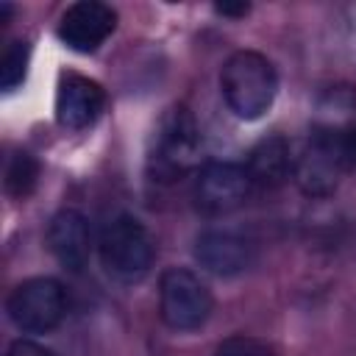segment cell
<instances>
[{"mask_svg": "<svg viewBox=\"0 0 356 356\" xmlns=\"http://www.w3.org/2000/svg\"><path fill=\"white\" fill-rule=\"evenodd\" d=\"M211 309L214 300L209 286L200 281V275L184 267L164 270L159 281V314L167 328L178 334L197 331L211 317Z\"/></svg>", "mask_w": 356, "mask_h": 356, "instance_id": "5", "label": "cell"}, {"mask_svg": "<svg viewBox=\"0 0 356 356\" xmlns=\"http://www.w3.org/2000/svg\"><path fill=\"white\" fill-rule=\"evenodd\" d=\"M39 164L31 153H14L6 164V192L11 197H28L36 186Z\"/></svg>", "mask_w": 356, "mask_h": 356, "instance_id": "14", "label": "cell"}, {"mask_svg": "<svg viewBox=\"0 0 356 356\" xmlns=\"http://www.w3.org/2000/svg\"><path fill=\"white\" fill-rule=\"evenodd\" d=\"M217 11H220V14H245L248 6H236V8H234V6H217Z\"/></svg>", "mask_w": 356, "mask_h": 356, "instance_id": "18", "label": "cell"}, {"mask_svg": "<svg viewBox=\"0 0 356 356\" xmlns=\"http://www.w3.org/2000/svg\"><path fill=\"white\" fill-rule=\"evenodd\" d=\"M256 242L239 228H206L195 239L197 264L220 278H231L245 273L253 264Z\"/></svg>", "mask_w": 356, "mask_h": 356, "instance_id": "8", "label": "cell"}, {"mask_svg": "<svg viewBox=\"0 0 356 356\" xmlns=\"http://www.w3.org/2000/svg\"><path fill=\"white\" fill-rule=\"evenodd\" d=\"M47 248L56 256V261L64 264L67 270H72V273L83 270L92 256L89 220L75 209L58 211L47 225Z\"/></svg>", "mask_w": 356, "mask_h": 356, "instance_id": "11", "label": "cell"}, {"mask_svg": "<svg viewBox=\"0 0 356 356\" xmlns=\"http://www.w3.org/2000/svg\"><path fill=\"white\" fill-rule=\"evenodd\" d=\"M6 312L22 334H47L67 317V292L56 278H28L11 289Z\"/></svg>", "mask_w": 356, "mask_h": 356, "instance_id": "6", "label": "cell"}, {"mask_svg": "<svg viewBox=\"0 0 356 356\" xmlns=\"http://www.w3.org/2000/svg\"><path fill=\"white\" fill-rule=\"evenodd\" d=\"M8 356H53V353L39 348V345H33V342H28V339H19V342H14L8 348Z\"/></svg>", "mask_w": 356, "mask_h": 356, "instance_id": "17", "label": "cell"}, {"mask_svg": "<svg viewBox=\"0 0 356 356\" xmlns=\"http://www.w3.org/2000/svg\"><path fill=\"white\" fill-rule=\"evenodd\" d=\"M292 167H295V153H292V147H289V142L284 136L261 139L250 150V159L245 164L250 181H253V189H275V186H281L292 175Z\"/></svg>", "mask_w": 356, "mask_h": 356, "instance_id": "13", "label": "cell"}, {"mask_svg": "<svg viewBox=\"0 0 356 356\" xmlns=\"http://www.w3.org/2000/svg\"><path fill=\"white\" fill-rule=\"evenodd\" d=\"M356 161V147L312 131L303 147L295 153L292 178L309 197H328L339 189L342 178Z\"/></svg>", "mask_w": 356, "mask_h": 356, "instance_id": "4", "label": "cell"}, {"mask_svg": "<svg viewBox=\"0 0 356 356\" xmlns=\"http://www.w3.org/2000/svg\"><path fill=\"white\" fill-rule=\"evenodd\" d=\"M117 25V14L106 6V3H97V0H81V3H72L61 19H58V39L75 50V53H95L114 31Z\"/></svg>", "mask_w": 356, "mask_h": 356, "instance_id": "9", "label": "cell"}, {"mask_svg": "<svg viewBox=\"0 0 356 356\" xmlns=\"http://www.w3.org/2000/svg\"><path fill=\"white\" fill-rule=\"evenodd\" d=\"M220 89L228 108L239 120H259L278 95V72L273 61L256 50H236L220 72Z\"/></svg>", "mask_w": 356, "mask_h": 356, "instance_id": "1", "label": "cell"}, {"mask_svg": "<svg viewBox=\"0 0 356 356\" xmlns=\"http://www.w3.org/2000/svg\"><path fill=\"white\" fill-rule=\"evenodd\" d=\"M200 156V128L186 106H172L156 134H153V147H150V175L161 184H172L184 178Z\"/></svg>", "mask_w": 356, "mask_h": 356, "instance_id": "3", "label": "cell"}, {"mask_svg": "<svg viewBox=\"0 0 356 356\" xmlns=\"http://www.w3.org/2000/svg\"><path fill=\"white\" fill-rule=\"evenodd\" d=\"M214 356H275V353L253 337H231L222 345H217Z\"/></svg>", "mask_w": 356, "mask_h": 356, "instance_id": "16", "label": "cell"}, {"mask_svg": "<svg viewBox=\"0 0 356 356\" xmlns=\"http://www.w3.org/2000/svg\"><path fill=\"white\" fill-rule=\"evenodd\" d=\"M103 108H106V95L97 81L75 72L61 75L56 92V120L61 128L83 131L97 122Z\"/></svg>", "mask_w": 356, "mask_h": 356, "instance_id": "10", "label": "cell"}, {"mask_svg": "<svg viewBox=\"0 0 356 356\" xmlns=\"http://www.w3.org/2000/svg\"><path fill=\"white\" fill-rule=\"evenodd\" d=\"M28 44L25 42H11L3 53V61H0V83L6 92L17 89L22 81H25V72H28Z\"/></svg>", "mask_w": 356, "mask_h": 356, "instance_id": "15", "label": "cell"}, {"mask_svg": "<svg viewBox=\"0 0 356 356\" xmlns=\"http://www.w3.org/2000/svg\"><path fill=\"white\" fill-rule=\"evenodd\" d=\"M250 192H253V181L245 164H231V161H211L200 167L192 186L195 209L206 217H225L242 209Z\"/></svg>", "mask_w": 356, "mask_h": 356, "instance_id": "7", "label": "cell"}, {"mask_svg": "<svg viewBox=\"0 0 356 356\" xmlns=\"http://www.w3.org/2000/svg\"><path fill=\"white\" fill-rule=\"evenodd\" d=\"M312 131L356 147V86L337 83L323 89L314 103Z\"/></svg>", "mask_w": 356, "mask_h": 356, "instance_id": "12", "label": "cell"}, {"mask_svg": "<svg viewBox=\"0 0 356 356\" xmlns=\"http://www.w3.org/2000/svg\"><path fill=\"white\" fill-rule=\"evenodd\" d=\"M97 253L103 270L120 284H139L156 259V242L150 231L131 214H117L108 220L97 239Z\"/></svg>", "mask_w": 356, "mask_h": 356, "instance_id": "2", "label": "cell"}]
</instances>
